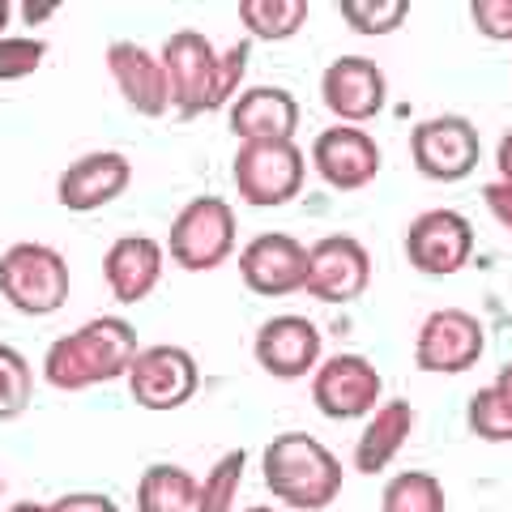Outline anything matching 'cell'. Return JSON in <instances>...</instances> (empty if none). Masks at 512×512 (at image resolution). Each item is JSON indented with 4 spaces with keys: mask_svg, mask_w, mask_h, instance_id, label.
<instances>
[{
    "mask_svg": "<svg viewBox=\"0 0 512 512\" xmlns=\"http://www.w3.org/2000/svg\"><path fill=\"white\" fill-rule=\"evenodd\" d=\"M128 393L141 410H154V414H167V410H180L188 406L201 389V367L192 359V350L184 346H171V342H158L137 350L133 367H128Z\"/></svg>",
    "mask_w": 512,
    "mask_h": 512,
    "instance_id": "cell-6",
    "label": "cell"
},
{
    "mask_svg": "<svg viewBox=\"0 0 512 512\" xmlns=\"http://www.w3.org/2000/svg\"><path fill=\"white\" fill-rule=\"evenodd\" d=\"M320 99L342 124L359 128L363 120H376L389 103V82L372 56H338L320 77Z\"/></svg>",
    "mask_w": 512,
    "mask_h": 512,
    "instance_id": "cell-14",
    "label": "cell"
},
{
    "mask_svg": "<svg viewBox=\"0 0 512 512\" xmlns=\"http://www.w3.org/2000/svg\"><path fill=\"white\" fill-rule=\"evenodd\" d=\"M0 491H5V470H0Z\"/></svg>",
    "mask_w": 512,
    "mask_h": 512,
    "instance_id": "cell-40",
    "label": "cell"
},
{
    "mask_svg": "<svg viewBox=\"0 0 512 512\" xmlns=\"http://www.w3.org/2000/svg\"><path fill=\"white\" fill-rule=\"evenodd\" d=\"M248 39H239L231 43L227 52L218 56V82H214V111H222L227 103H235V90L239 82H244V73H248Z\"/></svg>",
    "mask_w": 512,
    "mask_h": 512,
    "instance_id": "cell-30",
    "label": "cell"
},
{
    "mask_svg": "<svg viewBox=\"0 0 512 512\" xmlns=\"http://www.w3.org/2000/svg\"><path fill=\"white\" fill-rule=\"evenodd\" d=\"M414 431V406L406 397H393V402H380L372 410V419L359 431L355 440V466L359 474H384V466L402 453V444Z\"/></svg>",
    "mask_w": 512,
    "mask_h": 512,
    "instance_id": "cell-21",
    "label": "cell"
},
{
    "mask_svg": "<svg viewBox=\"0 0 512 512\" xmlns=\"http://www.w3.org/2000/svg\"><path fill=\"white\" fill-rule=\"evenodd\" d=\"M235 235H239L235 210L222 197L205 192V197H192L184 210L175 214L171 235H167V252L188 274H210V269H218L235 252Z\"/></svg>",
    "mask_w": 512,
    "mask_h": 512,
    "instance_id": "cell-4",
    "label": "cell"
},
{
    "mask_svg": "<svg viewBox=\"0 0 512 512\" xmlns=\"http://www.w3.org/2000/svg\"><path fill=\"white\" fill-rule=\"evenodd\" d=\"M239 22L252 39L282 43L303 30L308 22V0H239Z\"/></svg>",
    "mask_w": 512,
    "mask_h": 512,
    "instance_id": "cell-23",
    "label": "cell"
},
{
    "mask_svg": "<svg viewBox=\"0 0 512 512\" xmlns=\"http://www.w3.org/2000/svg\"><path fill=\"white\" fill-rule=\"evenodd\" d=\"M163 69L171 82V107L180 120H197L214 111V82H218V52L201 30H175L163 43Z\"/></svg>",
    "mask_w": 512,
    "mask_h": 512,
    "instance_id": "cell-8",
    "label": "cell"
},
{
    "mask_svg": "<svg viewBox=\"0 0 512 512\" xmlns=\"http://www.w3.org/2000/svg\"><path fill=\"white\" fill-rule=\"evenodd\" d=\"M495 393H500V397H504V406L512 410V359L500 367V376H495Z\"/></svg>",
    "mask_w": 512,
    "mask_h": 512,
    "instance_id": "cell-36",
    "label": "cell"
},
{
    "mask_svg": "<svg viewBox=\"0 0 512 512\" xmlns=\"http://www.w3.org/2000/svg\"><path fill=\"white\" fill-rule=\"evenodd\" d=\"M483 205L495 214V222H500V227L512 235V188L508 184H487L483 188Z\"/></svg>",
    "mask_w": 512,
    "mask_h": 512,
    "instance_id": "cell-33",
    "label": "cell"
},
{
    "mask_svg": "<svg viewBox=\"0 0 512 512\" xmlns=\"http://www.w3.org/2000/svg\"><path fill=\"white\" fill-rule=\"evenodd\" d=\"M380 372L363 355H333L312 372V406L333 423L363 419L380 406Z\"/></svg>",
    "mask_w": 512,
    "mask_h": 512,
    "instance_id": "cell-11",
    "label": "cell"
},
{
    "mask_svg": "<svg viewBox=\"0 0 512 512\" xmlns=\"http://www.w3.org/2000/svg\"><path fill=\"white\" fill-rule=\"evenodd\" d=\"M9 13H13V5H9V0H0V39H5V26H9Z\"/></svg>",
    "mask_w": 512,
    "mask_h": 512,
    "instance_id": "cell-38",
    "label": "cell"
},
{
    "mask_svg": "<svg viewBox=\"0 0 512 512\" xmlns=\"http://www.w3.org/2000/svg\"><path fill=\"white\" fill-rule=\"evenodd\" d=\"M338 9L355 35H393L410 18V0H342Z\"/></svg>",
    "mask_w": 512,
    "mask_h": 512,
    "instance_id": "cell-27",
    "label": "cell"
},
{
    "mask_svg": "<svg viewBox=\"0 0 512 512\" xmlns=\"http://www.w3.org/2000/svg\"><path fill=\"white\" fill-rule=\"evenodd\" d=\"M466 423H470L474 436L487 440V444H508L512 440V410L504 406V397L495 393V384H487V389H478L470 397Z\"/></svg>",
    "mask_w": 512,
    "mask_h": 512,
    "instance_id": "cell-28",
    "label": "cell"
},
{
    "mask_svg": "<svg viewBox=\"0 0 512 512\" xmlns=\"http://www.w3.org/2000/svg\"><path fill=\"white\" fill-rule=\"evenodd\" d=\"M483 346H487V333H483V320L474 312L436 308L419 325L414 363H419L423 372H436V376H461L483 359Z\"/></svg>",
    "mask_w": 512,
    "mask_h": 512,
    "instance_id": "cell-9",
    "label": "cell"
},
{
    "mask_svg": "<svg viewBox=\"0 0 512 512\" xmlns=\"http://www.w3.org/2000/svg\"><path fill=\"white\" fill-rule=\"evenodd\" d=\"M60 5H56V0H39V5H30V0H22V5H18V13H22V18L26 22H47V18H52V13H56Z\"/></svg>",
    "mask_w": 512,
    "mask_h": 512,
    "instance_id": "cell-35",
    "label": "cell"
},
{
    "mask_svg": "<svg viewBox=\"0 0 512 512\" xmlns=\"http://www.w3.org/2000/svg\"><path fill=\"white\" fill-rule=\"evenodd\" d=\"M248 466V453L244 448H231L222 461H214L210 474L201 478V495H197V512H231L235 504V491H239V478H244Z\"/></svg>",
    "mask_w": 512,
    "mask_h": 512,
    "instance_id": "cell-26",
    "label": "cell"
},
{
    "mask_svg": "<svg viewBox=\"0 0 512 512\" xmlns=\"http://www.w3.org/2000/svg\"><path fill=\"white\" fill-rule=\"evenodd\" d=\"M406 256L427 278H453L474 256V222L457 210H427L410 222Z\"/></svg>",
    "mask_w": 512,
    "mask_h": 512,
    "instance_id": "cell-10",
    "label": "cell"
},
{
    "mask_svg": "<svg viewBox=\"0 0 512 512\" xmlns=\"http://www.w3.org/2000/svg\"><path fill=\"white\" fill-rule=\"evenodd\" d=\"M128 180H133V163H128L124 154L94 150V154L64 167L60 184H56V197H60L64 210L94 214V210H103V205H111L116 197H124Z\"/></svg>",
    "mask_w": 512,
    "mask_h": 512,
    "instance_id": "cell-18",
    "label": "cell"
},
{
    "mask_svg": "<svg viewBox=\"0 0 512 512\" xmlns=\"http://www.w3.org/2000/svg\"><path fill=\"white\" fill-rule=\"evenodd\" d=\"M410 158L423 180L461 184L466 175H474L478 158H483V137H478L474 120L466 116L419 120L410 133Z\"/></svg>",
    "mask_w": 512,
    "mask_h": 512,
    "instance_id": "cell-7",
    "label": "cell"
},
{
    "mask_svg": "<svg viewBox=\"0 0 512 512\" xmlns=\"http://www.w3.org/2000/svg\"><path fill=\"white\" fill-rule=\"evenodd\" d=\"M201 483L184 466L158 461L137 483V512H197Z\"/></svg>",
    "mask_w": 512,
    "mask_h": 512,
    "instance_id": "cell-22",
    "label": "cell"
},
{
    "mask_svg": "<svg viewBox=\"0 0 512 512\" xmlns=\"http://www.w3.org/2000/svg\"><path fill=\"white\" fill-rule=\"evenodd\" d=\"M244 512H282V508H244Z\"/></svg>",
    "mask_w": 512,
    "mask_h": 512,
    "instance_id": "cell-39",
    "label": "cell"
},
{
    "mask_svg": "<svg viewBox=\"0 0 512 512\" xmlns=\"http://www.w3.org/2000/svg\"><path fill=\"white\" fill-rule=\"evenodd\" d=\"M35 397V372L22 359V350H13L0 342V423H13L30 410Z\"/></svg>",
    "mask_w": 512,
    "mask_h": 512,
    "instance_id": "cell-25",
    "label": "cell"
},
{
    "mask_svg": "<svg viewBox=\"0 0 512 512\" xmlns=\"http://www.w3.org/2000/svg\"><path fill=\"white\" fill-rule=\"evenodd\" d=\"M163 261L167 256L150 235H120L103 256L107 291L120 303H141L163 278Z\"/></svg>",
    "mask_w": 512,
    "mask_h": 512,
    "instance_id": "cell-20",
    "label": "cell"
},
{
    "mask_svg": "<svg viewBox=\"0 0 512 512\" xmlns=\"http://www.w3.org/2000/svg\"><path fill=\"white\" fill-rule=\"evenodd\" d=\"M137 329L124 316H94L90 325L64 333L47 346L43 376L60 393H82L94 384H111L128 376L137 359Z\"/></svg>",
    "mask_w": 512,
    "mask_h": 512,
    "instance_id": "cell-1",
    "label": "cell"
},
{
    "mask_svg": "<svg viewBox=\"0 0 512 512\" xmlns=\"http://www.w3.org/2000/svg\"><path fill=\"white\" fill-rule=\"evenodd\" d=\"M478 35L491 43H512V0H470Z\"/></svg>",
    "mask_w": 512,
    "mask_h": 512,
    "instance_id": "cell-31",
    "label": "cell"
},
{
    "mask_svg": "<svg viewBox=\"0 0 512 512\" xmlns=\"http://www.w3.org/2000/svg\"><path fill=\"white\" fill-rule=\"evenodd\" d=\"M52 512H120V508L103 491H69L52 504Z\"/></svg>",
    "mask_w": 512,
    "mask_h": 512,
    "instance_id": "cell-32",
    "label": "cell"
},
{
    "mask_svg": "<svg viewBox=\"0 0 512 512\" xmlns=\"http://www.w3.org/2000/svg\"><path fill=\"white\" fill-rule=\"evenodd\" d=\"M231 133L244 141H295L299 99L282 86H248L227 111Z\"/></svg>",
    "mask_w": 512,
    "mask_h": 512,
    "instance_id": "cell-19",
    "label": "cell"
},
{
    "mask_svg": "<svg viewBox=\"0 0 512 512\" xmlns=\"http://www.w3.org/2000/svg\"><path fill=\"white\" fill-rule=\"evenodd\" d=\"M265 487L278 504L295 512L329 508L342 491V461L308 431H282L261 453Z\"/></svg>",
    "mask_w": 512,
    "mask_h": 512,
    "instance_id": "cell-2",
    "label": "cell"
},
{
    "mask_svg": "<svg viewBox=\"0 0 512 512\" xmlns=\"http://www.w3.org/2000/svg\"><path fill=\"white\" fill-rule=\"evenodd\" d=\"M43 39H0V82H22L43 69Z\"/></svg>",
    "mask_w": 512,
    "mask_h": 512,
    "instance_id": "cell-29",
    "label": "cell"
},
{
    "mask_svg": "<svg viewBox=\"0 0 512 512\" xmlns=\"http://www.w3.org/2000/svg\"><path fill=\"white\" fill-rule=\"evenodd\" d=\"M372 282V252L355 235H325L308 248V291L316 303H350Z\"/></svg>",
    "mask_w": 512,
    "mask_h": 512,
    "instance_id": "cell-12",
    "label": "cell"
},
{
    "mask_svg": "<svg viewBox=\"0 0 512 512\" xmlns=\"http://www.w3.org/2000/svg\"><path fill=\"white\" fill-rule=\"evenodd\" d=\"M107 73L116 90L124 94V103L146 120H158L171 111V82H167V69L150 47H141L133 39H116L107 43Z\"/></svg>",
    "mask_w": 512,
    "mask_h": 512,
    "instance_id": "cell-16",
    "label": "cell"
},
{
    "mask_svg": "<svg viewBox=\"0 0 512 512\" xmlns=\"http://www.w3.org/2000/svg\"><path fill=\"white\" fill-rule=\"evenodd\" d=\"M312 167L329 188L338 192H359L380 175V146L372 133L350 124H329L320 128L312 141Z\"/></svg>",
    "mask_w": 512,
    "mask_h": 512,
    "instance_id": "cell-15",
    "label": "cell"
},
{
    "mask_svg": "<svg viewBox=\"0 0 512 512\" xmlns=\"http://www.w3.org/2000/svg\"><path fill=\"white\" fill-rule=\"evenodd\" d=\"M380 512H448L444 483L427 470H402L380 495Z\"/></svg>",
    "mask_w": 512,
    "mask_h": 512,
    "instance_id": "cell-24",
    "label": "cell"
},
{
    "mask_svg": "<svg viewBox=\"0 0 512 512\" xmlns=\"http://www.w3.org/2000/svg\"><path fill=\"white\" fill-rule=\"evenodd\" d=\"M495 167H500V184L512 188V128L500 137V150H495Z\"/></svg>",
    "mask_w": 512,
    "mask_h": 512,
    "instance_id": "cell-34",
    "label": "cell"
},
{
    "mask_svg": "<svg viewBox=\"0 0 512 512\" xmlns=\"http://www.w3.org/2000/svg\"><path fill=\"white\" fill-rule=\"evenodd\" d=\"M231 175L239 201L256 205V210H274V205L295 201L303 192L308 158H303L295 141H244Z\"/></svg>",
    "mask_w": 512,
    "mask_h": 512,
    "instance_id": "cell-5",
    "label": "cell"
},
{
    "mask_svg": "<svg viewBox=\"0 0 512 512\" xmlns=\"http://www.w3.org/2000/svg\"><path fill=\"white\" fill-rule=\"evenodd\" d=\"M0 295L22 316H52L69 303V261L47 244H13L0 256Z\"/></svg>",
    "mask_w": 512,
    "mask_h": 512,
    "instance_id": "cell-3",
    "label": "cell"
},
{
    "mask_svg": "<svg viewBox=\"0 0 512 512\" xmlns=\"http://www.w3.org/2000/svg\"><path fill=\"white\" fill-rule=\"evenodd\" d=\"M239 278L252 295L265 299L295 295L308 282V248L286 231H265L239 252Z\"/></svg>",
    "mask_w": 512,
    "mask_h": 512,
    "instance_id": "cell-13",
    "label": "cell"
},
{
    "mask_svg": "<svg viewBox=\"0 0 512 512\" xmlns=\"http://www.w3.org/2000/svg\"><path fill=\"white\" fill-rule=\"evenodd\" d=\"M5 512H52V504H39V500H18V504L5 508Z\"/></svg>",
    "mask_w": 512,
    "mask_h": 512,
    "instance_id": "cell-37",
    "label": "cell"
},
{
    "mask_svg": "<svg viewBox=\"0 0 512 512\" xmlns=\"http://www.w3.org/2000/svg\"><path fill=\"white\" fill-rule=\"evenodd\" d=\"M252 355L274 380H299L320 367V329L308 316H269L256 329Z\"/></svg>",
    "mask_w": 512,
    "mask_h": 512,
    "instance_id": "cell-17",
    "label": "cell"
}]
</instances>
